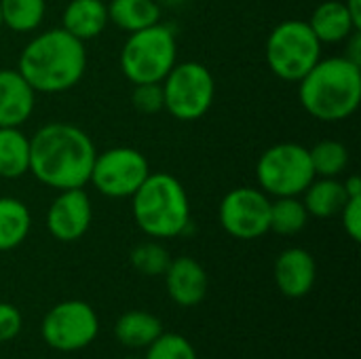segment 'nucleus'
Listing matches in <instances>:
<instances>
[{
  "label": "nucleus",
  "instance_id": "f257e3e1",
  "mask_svg": "<svg viewBox=\"0 0 361 359\" xmlns=\"http://www.w3.org/2000/svg\"><path fill=\"white\" fill-rule=\"evenodd\" d=\"M95 154L87 131L66 121H53L30 138V174L53 190L85 188Z\"/></svg>",
  "mask_w": 361,
  "mask_h": 359
},
{
  "label": "nucleus",
  "instance_id": "f03ea898",
  "mask_svg": "<svg viewBox=\"0 0 361 359\" xmlns=\"http://www.w3.org/2000/svg\"><path fill=\"white\" fill-rule=\"evenodd\" d=\"M17 70L36 93H66L85 76V42L68 34L63 28L44 30L21 49Z\"/></svg>",
  "mask_w": 361,
  "mask_h": 359
},
{
  "label": "nucleus",
  "instance_id": "7ed1b4c3",
  "mask_svg": "<svg viewBox=\"0 0 361 359\" xmlns=\"http://www.w3.org/2000/svg\"><path fill=\"white\" fill-rule=\"evenodd\" d=\"M298 99L305 112L317 121H347L360 108L361 66L345 55L319 59L298 80Z\"/></svg>",
  "mask_w": 361,
  "mask_h": 359
},
{
  "label": "nucleus",
  "instance_id": "20e7f679",
  "mask_svg": "<svg viewBox=\"0 0 361 359\" xmlns=\"http://www.w3.org/2000/svg\"><path fill=\"white\" fill-rule=\"evenodd\" d=\"M131 216L150 239H176L190 229L188 193L176 176L150 171L131 197Z\"/></svg>",
  "mask_w": 361,
  "mask_h": 359
},
{
  "label": "nucleus",
  "instance_id": "39448f33",
  "mask_svg": "<svg viewBox=\"0 0 361 359\" xmlns=\"http://www.w3.org/2000/svg\"><path fill=\"white\" fill-rule=\"evenodd\" d=\"M121 72L133 85L163 83L178 63V40L171 25L154 23L131 32L121 49Z\"/></svg>",
  "mask_w": 361,
  "mask_h": 359
},
{
  "label": "nucleus",
  "instance_id": "423d86ee",
  "mask_svg": "<svg viewBox=\"0 0 361 359\" xmlns=\"http://www.w3.org/2000/svg\"><path fill=\"white\" fill-rule=\"evenodd\" d=\"M322 47L305 19H286L267 38V66L277 78L298 83L322 59Z\"/></svg>",
  "mask_w": 361,
  "mask_h": 359
},
{
  "label": "nucleus",
  "instance_id": "0eeeda50",
  "mask_svg": "<svg viewBox=\"0 0 361 359\" xmlns=\"http://www.w3.org/2000/svg\"><path fill=\"white\" fill-rule=\"evenodd\" d=\"M163 110L173 118L190 123L203 118L216 97V80L209 68L201 61L176 63L161 83Z\"/></svg>",
  "mask_w": 361,
  "mask_h": 359
},
{
  "label": "nucleus",
  "instance_id": "6e6552de",
  "mask_svg": "<svg viewBox=\"0 0 361 359\" xmlns=\"http://www.w3.org/2000/svg\"><path fill=\"white\" fill-rule=\"evenodd\" d=\"M256 180L269 197H300L315 180L309 148L294 142L267 148L256 163Z\"/></svg>",
  "mask_w": 361,
  "mask_h": 359
},
{
  "label": "nucleus",
  "instance_id": "1a4fd4ad",
  "mask_svg": "<svg viewBox=\"0 0 361 359\" xmlns=\"http://www.w3.org/2000/svg\"><path fill=\"white\" fill-rule=\"evenodd\" d=\"M148 174V159L137 148L114 146L95 154L89 184L108 199H131Z\"/></svg>",
  "mask_w": 361,
  "mask_h": 359
},
{
  "label": "nucleus",
  "instance_id": "9d476101",
  "mask_svg": "<svg viewBox=\"0 0 361 359\" xmlns=\"http://www.w3.org/2000/svg\"><path fill=\"white\" fill-rule=\"evenodd\" d=\"M40 334L51 349L74 353L97 339L99 320L91 305L82 300H63L44 315Z\"/></svg>",
  "mask_w": 361,
  "mask_h": 359
},
{
  "label": "nucleus",
  "instance_id": "9b49d317",
  "mask_svg": "<svg viewBox=\"0 0 361 359\" xmlns=\"http://www.w3.org/2000/svg\"><path fill=\"white\" fill-rule=\"evenodd\" d=\"M218 220L235 239H260L271 233V199L260 188L237 186L222 197Z\"/></svg>",
  "mask_w": 361,
  "mask_h": 359
},
{
  "label": "nucleus",
  "instance_id": "f8f14e48",
  "mask_svg": "<svg viewBox=\"0 0 361 359\" xmlns=\"http://www.w3.org/2000/svg\"><path fill=\"white\" fill-rule=\"evenodd\" d=\"M93 220L91 199L85 188L57 190L47 209V231L61 243L78 241L87 235Z\"/></svg>",
  "mask_w": 361,
  "mask_h": 359
},
{
  "label": "nucleus",
  "instance_id": "ddd939ff",
  "mask_svg": "<svg viewBox=\"0 0 361 359\" xmlns=\"http://www.w3.org/2000/svg\"><path fill=\"white\" fill-rule=\"evenodd\" d=\"M163 277L169 298L180 307H197L207 296L209 290L207 273L203 264L190 256L171 258Z\"/></svg>",
  "mask_w": 361,
  "mask_h": 359
},
{
  "label": "nucleus",
  "instance_id": "4468645a",
  "mask_svg": "<svg viewBox=\"0 0 361 359\" xmlns=\"http://www.w3.org/2000/svg\"><path fill=\"white\" fill-rule=\"evenodd\" d=\"M275 284L288 298L307 296L317 279V264L305 248H288L275 260Z\"/></svg>",
  "mask_w": 361,
  "mask_h": 359
},
{
  "label": "nucleus",
  "instance_id": "2eb2a0df",
  "mask_svg": "<svg viewBox=\"0 0 361 359\" xmlns=\"http://www.w3.org/2000/svg\"><path fill=\"white\" fill-rule=\"evenodd\" d=\"M36 106V91L19 70H0V127H21Z\"/></svg>",
  "mask_w": 361,
  "mask_h": 359
},
{
  "label": "nucleus",
  "instance_id": "dca6fc26",
  "mask_svg": "<svg viewBox=\"0 0 361 359\" xmlns=\"http://www.w3.org/2000/svg\"><path fill=\"white\" fill-rule=\"evenodd\" d=\"M108 23V4L104 0H70L61 13V28L82 42L102 36Z\"/></svg>",
  "mask_w": 361,
  "mask_h": 359
},
{
  "label": "nucleus",
  "instance_id": "f3484780",
  "mask_svg": "<svg viewBox=\"0 0 361 359\" xmlns=\"http://www.w3.org/2000/svg\"><path fill=\"white\" fill-rule=\"evenodd\" d=\"M307 23L311 25V30L315 32V36L319 38L322 44L345 42L355 30H360L353 23L345 2H341V0H326V2H322L313 11L311 19Z\"/></svg>",
  "mask_w": 361,
  "mask_h": 359
},
{
  "label": "nucleus",
  "instance_id": "a211bd4d",
  "mask_svg": "<svg viewBox=\"0 0 361 359\" xmlns=\"http://www.w3.org/2000/svg\"><path fill=\"white\" fill-rule=\"evenodd\" d=\"M163 334V324L148 311H127L114 326V336L123 347L146 349Z\"/></svg>",
  "mask_w": 361,
  "mask_h": 359
},
{
  "label": "nucleus",
  "instance_id": "6ab92c4d",
  "mask_svg": "<svg viewBox=\"0 0 361 359\" xmlns=\"http://www.w3.org/2000/svg\"><path fill=\"white\" fill-rule=\"evenodd\" d=\"M302 195H305L302 203L309 216L322 220L338 216L349 199L345 193V184L338 178H315Z\"/></svg>",
  "mask_w": 361,
  "mask_h": 359
},
{
  "label": "nucleus",
  "instance_id": "aec40b11",
  "mask_svg": "<svg viewBox=\"0 0 361 359\" xmlns=\"http://www.w3.org/2000/svg\"><path fill=\"white\" fill-rule=\"evenodd\" d=\"M108 21L118 30L131 34L154 25L161 21L159 0H110L108 2Z\"/></svg>",
  "mask_w": 361,
  "mask_h": 359
},
{
  "label": "nucleus",
  "instance_id": "412c9836",
  "mask_svg": "<svg viewBox=\"0 0 361 359\" xmlns=\"http://www.w3.org/2000/svg\"><path fill=\"white\" fill-rule=\"evenodd\" d=\"M32 231V212L17 197H0V252L19 248Z\"/></svg>",
  "mask_w": 361,
  "mask_h": 359
},
{
  "label": "nucleus",
  "instance_id": "4be33fe9",
  "mask_svg": "<svg viewBox=\"0 0 361 359\" xmlns=\"http://www.w3.org/2000/svg\"><path fill=\"white\" fill-rule=\"evenodd\" d=\"M30 174V138L19 127H0V178L19 180Z\"/></svg>",
  "mask_w": 361,
  "mask_h": 359
},
{
  "label": "nucleus",
  "instance_id": "5701e85b",
  "mask_svg": "<svg viewBox=\"0 0 361 359\" xmlns=\"http://www.w3.org/2000/svg\"><path fill=\"white\" fill-rule=\"evenodd\" d=\"M2 28L30 34L40 28L47 15V0H0Z\"/></svg>",
  "mask_w": 361,
  "mask_h": 359
},
{
  "label": "nucleus",
  "instance_id": "b1692460",
  "mask_svg": "<svg viewBox=\"0 0 361 359\" xmlns=\"http://www.w3.org/2000/svg\"><path fill=\"white\" fill-rule=\"evenodd\" d=\"M309 212L298 197H277L271 201V231L283 237L298 235L307 222Z\"/></svg>",
  "mask_w": 361,
  "mask_h": 359
},
{
  "label": "nucleus",
  "instance_id": "393cba45",
  "mask_svg": "<svg viewBox=\"0 0 361 359\" xmlns=\"http://www.w3.org/2000/svg\"><path fill=\"white\" fill-rule=\"evenodd\" d=\"M315 178H341L349 167V148L338 140H322L309 148Z\"/></svg>",
  "mask_w": 361,
  "mask_h": 359
},
{
  "label": "nucleus",
  "instance_id": "a878e982",
  "mask_svg": "<svg viewBox=\"0 0 361 359\" xmlns=\"http://www.w3.org/2000/svg\"><path fill=\"white\" fill-rule=\"evenodd\" d=\"M169 262H171V256H169L167 248H163L159 241L140 243L131 252V267L146 277L165 275Z\"/></svg>",
  "mask_w": 361,
  "mask_h": 359
},
{
  "label": "nucleus",
  "instance_id": "bb28decb",
  "mask_svg": "<svg viewBox=\"0 0 361 359\" xmlns=\"http://www.w3.org/2000/svg\"><path fill=\"white\" fill-rule=\"evenodd\" d=\"M144 359H199L195 347L176 332H163L150 347H146Z\"/></svg>",
  "mask_w": 361,
  "mask_h": 359
},
{
  "label": "nucleus",
  "instance_id": "cd10ccee",
  "mask_svg": "<svg viewBox=\"0 0 361 359\" xmlns=\"http://www.w3.org/2000/svg\"><path fill=\"white\" fill-rule=\"evenodd\" d=\"M131 104L142 114H157L163 110V87L161 83H142L133 85Z\"/></svg>",
  "mask_w": 361,
  "mask_h": 359
},
{
  "label": "nucleus",
  "instance_id": "c85d7f7f",
  "mask_svg": "<svg viewBox=\"0 0 361 359\" xmlns=\"http://www.w3.org/2000/svg\"><path fill=\"white\" fill-rule=\"evenodd\" d=\"M341 218H343V226L345 233L349 235V239H353L355 243L361 241V197H349L347 203L341 209Z\"/></svg>",
  "mask_w": 361,
  "mask_h": 359
},
{
  "label": "nucleus",
  "instance_id": "c756f323",
  "mask_svg": "<svg viewBox=\"0 0 361 359\" xmlns=\"http://www.w3.org/2000/svg\"><path fill=\"white\" fill-rule=\"evenodd\" d=\"M23 326V317L17 307L8 303H0V343L13 341Z\"/></svg>",
  "mask_w": 361,
  "mask_h": 359
},
{
  "label": "nucleus",
  "instance_id": "7c9ffc66",
  "mask_svg": "<svg viewBox=\"0 0 361 359\" xmlns=\"http://www.w3.org/2000/svg\"><path fill=\"white\" fill-rule=\"evenodd\" d=\"M345 47H347L345 57H347L349 61L361 66V30H355V32L345 40Z\"/></svg>",
  "mask_w": 361,
  "mask_h": 359
},
{
  "label": "nucleus",
  "instance_id": "2f4dec72",
  "mask_svg": "<svg viewBox=\"0 0 361 359\" xmlns=\"http://www.w3.org/2000/svg\"><path fill=\"white\" fill-rule=\"evenodd\" d=\"M345 193L347 197H361V178L360 176H349L345 182Z\"/></svg>",
  "mask_w": 361,
  "mask_h": 359
},
{
  "label": "nucleus",
  "instance_id": "473e14b6",
  "mask_svg": "<svg viewBox=\"0 0 361 359\" xmlns=\"http://www.w3.org/2000/svg\"><path fill=\"white\" fill-rule=\"evenodd\" d=\"M345 6L353 19V23L361 30V0H345Z\"/></svg>",
  "mask_w": 361,
  "mask_h": 359
},
{
  "label": "nucleus",
  "instance_id": "72a5a7b5",
  "mask_svg": "<svg viewBox=\"0 0 361 359\" xmlns=\"http://www.w3.org/2000/svg\"><path fill=\"white\" fill-rule=\"evenodd\" d=\"M0 30H2V13H0Z\"/></svg>",
  "mask_w": 361,
  "mask_h": 359
}]
</instances>
